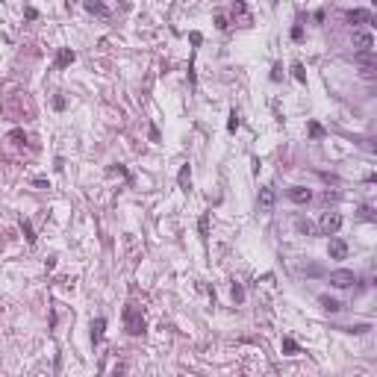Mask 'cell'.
Segmentation results:
<instances>
[{"label":"cell","mask_w":377,"mask_h":377,"mask_svg":"<svg viewBox=\"0 0 377 377\" xmlns=\"http://www.w3.org/2000/svg\"><path fill=\"white\" fill-rule=\"evenodd\" d=\"M121 319H124V327H127L130 336H142L145 333V319H142V310L136 304H127L124 313H121Z\"/></svg>","instance_id":"1"},{"label":"cell","mask_w":377,"mask_h":377,"mask_svg":"<svg viewBox=\"0 0 377 377\" xmlns=\"http://www.w3.org/2000/svg\"><path fill=\"white\" fill-rule=\"evenodd\" d=\"M330 283H333L336 289H348V286L357 283V274L348 271V268H336V271H330Z\"/></svg>","instance_id":"2"},{"label":"cell","mask_w":377,"mask_h":377,"mask_svg":"<svg viewBox=\"0 0 377 377\" xmlns=\"http://www.w3.org/2000/svg\"><path fill=\"white\" fill-rule=\"evenodd\" d=\"M339 227H342V215L339 212H324L321 215V233L324 236H336Z\"/></svg>","instance_id":"3"},{"label":"cell","mask_w":377,"mask_h":377,"mask_svg":"<svg viewBox=\"0 0 377 377\" xmlns=\"http://www.w3.org/2000/svg\"><path fill=\"white\" fill-rule=\"evenodd\" d=\"M354 44H357V53H375L372 32H354Z\"/></svg>","instance_id":"4"},{"label":"cell","mask_w":377,"mask_h":377,"mask_svg":"<svg viewBox=\"0 0 377 377\" xmlns=\"http://www.w3.org/2000/svg\"><path fill=\"white\" fill-rule=\"evenodd\" d=\"M327 254H330V260H345V257H348V245H345V239H330Z\"/></svg>","instance_id":"5"},{"label":"cell","mask_w":377,"mask_h":377,"mask_svg":"<svg viewBox=\"0 0 377 377\" xmlns=\"http://www.w3.org/2000/svg\"><path fill=\"white\" fill-rule=\"evenodd\" d=\"M345 18H348L351 24H375L372 12H366V9H348V12H345Z\"/></svg>","instance_id":"6"},{"label":"cell","mask_w":377,"mask_h":377,"mask_svg":"<svg viewBox=\"0 0 377 377\" xmlns=\"http://www.w3.org/2000/svg\"><path fill=\"white\" fill-rule=\"evenodd\" d=\"M289 201H295V203H310V201H313V192H310L307 186H292V189H289Z\"/></svg>","instance_id":"7"},{"label":"cell","mask_w":377,"mask_h":377,"mask_svg":"<svg viewBox=\"0 0 377 377\" xmlns=\"http://www.w3.org/2000/svg\"><path fill=\"white\" fill-rule=\"evenodd\" d=\"M357 62H360V68H363V74L366 77H375V53H357Z\"/></svg>","instance_id":"8"},{"label":"cell","mask_w":377,"mask_h":377,"mask_svg":"<svg viewBox=\"0 0 377 377\" xmlns=\"http://www.w3.org/2000/svg\"><path fill=\"white\" fill-rule=\"evenodd\" d=\"M274 201H277V192H274L271 186H262V189H260V206H262V209H271Z\"/></svg>","instance_id":"9"},{"label":"cell","mask_w":377,"mask_h":377,"mask_svg":"<svg viewBox=\"0 0 377 377\" xmlns=\"http://www.w3.org/2000/svg\"><path fill=\"white\" fill-rule=\"evenodd\" d=\"M103 330H106V319H94L91 321V345H100Z\"/></svg>","instance_id":"10"},{"label":"cell","mask_w":377,"mask_h":377,"mask_svg":"<svg viewBox=\"0 0 377 377\" xmlns=\"http://www.w3.org/2000/svg\"><path fill=\"white\" fill-rule=\"evenodd\" d=\"M74 62V50L71 47H62L59 53H56V68H68Z\"/></svg>","instance_id":"11"},{"label":"cell","mask_w":377,"mask_h":377,"mask_svg":"<svg viewBox=\"0 0 377 377\" xmlns=\"http://www.w3.org/2000/svg\"><path fill=\"white\" fill-rule=\"evenodd\" d=\"M86 12L106 18V15H109V6H106V3H97V0H88V3H86Z\"/></svg>","instance_id":"12"},{"label":"cell","mask_w":377,"mask_h":377,"mask_svg":"<svg viewBox=\"0 0 377 377\" xmlns=\"http://www.w3.org/2000/svg\"><path fill=\"white\" fill-rule=\"evenodd\" d=\"M177 183H180V189H183V192H189V189H192V171H189V165H183V168H180Z\"/></svg>","instance_id":"13"},{"label":"cell","mask_w":377,"mask_h":377,"mask_svg":"<svg viewBox=\"0 0 377 377\" xmlns=\"http://www.w3.org/2000/svg\"><path fill=\"white\" fill-rule=\"evenodd\" d=\"M319 304L324 307V313H339V310H342V304H339L336 298H330V295H321V298H319Z\"/></svg>","instance_id":"14"},{"label":"cell","mask_w":377,"mask_h":377,"mask_svg":"<svg viewBox=\"0 0 377 377\" xmlns=\"http://www.w3.org/2000/svg\"><path fill=\"white\" fill-rule=\"evenodd\" d=\"M292 74H295V80H298V83H307V71H304V65H301V62H295V65H292Z\"/></svg>","instance_id":"15"},{"label":"cell","mask_w":377,"mask_h":377,"mask_svg":"<svg viewBox=\"0 0 377 377\" xmlns=\"http://www.w3.org/2000/svg\"><path fill=\"white\" fill-rule=\"evenodd\" d=\"M310 136H313V139H324V127H321L319 121H310Z\"/></svg>","instance_id":"16"},{"label":"cell","mask_w":377,"mask_h":377,"mask_svg":"<svg viewBox=\"0 0 377 377\" xmlns=\"http://www.w3.org/2000/svg\"><path fill=\"white\" fill-rule=\"evenodd\" d=\"M21 230H24L27 242H29V245H35V236H32V227H29V221H24V218H21Z\"/></svg>","instance_id":"17"},{"label":"cell","mask_w":377,"mask_h":377,"mask_svg":"<svg viewBox=\"0 0 377 377\" xmlns=\"http://www.w3.org/2000/svg\"><path fill=\"white\" fill-rule=\"evenodd\" d=\"M227 130H230V133H236V130H239V112H236V109L230 112V121H227Z\"/></svg>","instance_id":"18"},{"label":"cell","mask_w":377,"mask_h":377,"mask_svg":"<svg viewBox=\"0 0 377 377\" xmlns=\"http://www.w3.org/2000/svg\"><path fill=\"white\" fill-rule=\"evenodd\" d=\"M295 227H298L301 233H316V227H313L310 221H304V218H298V221H295Z\"/></svg>","instance_id":"19"},{"label":"cell","mask_w":377,"mask_h":377,"mask_svg":"<svg viewBox=\"0 0 377 377\" xmlns=\"http://www.w3.org/2000/svg\"><path fill=\"white\" fill-rule=\"evenodd\" d=\"M283 351H286V354H298V342L286 336V339H283Z\"/></svg>","instance_id":"20"},{"label":"cell","mask_w":377,"mask_h":377,"mask_svg":"<svg viewBox=\"0 0 377 377\" xmlns=\"http://www.w3.org/2000/svg\"><path fill=\"white\" fill-rule=\"evenodd\" d=\"M233 301H236V304H242V301H245V289H242L239 283H233Z\"/></svg>","instance_id":"21"},{"label":"cell","mask_w":377,"mask_h":377,"mask_svg":"<svg viewBox=\"0 0 377 377\" xmlns=\"http://www.w3.org/2000/svg\"><path fill=\"white\" fill-rule=\"evenodd\" d=\"M198 227H201V239H206V233H209V215H203Z\"/></svg>","instance_id":"22"},{"label":"cell","mask_w":377,"mask_h":377,"mask_svg":"<svg viewBox=\"0 0 377 377\" xmlns=\"http://www.w3.org/2000/svg\"><path fill=\"white\" fill-rule=\"evenodd\" d=\"M292 38H295V41H301V38H304V27H301V24H298V27H292Z\"/></svg>","instance_id":"23"},{"label":"cell","mask_w":377,"mask_h":377,"mask_svg":"<svg viewBox=\"0 0 377 377\" xmlns=\"http://www.w3.org/2000/svg\"><path fill=\"white\" fill-rule=\"evenodd\" d=\"M215 24H218V29H227V27H230V24H227V18H224V15H218V18H215Z\"/></svg>","instance_id":"24"},{"label":"cell","mask_w":377,"mask_h":377,"mask_svg":"<svg viewBox=\"0 0 377 377\" xmlns=\"http://www.w3.org/2000/svg\"><path fill=\"white\" fill-rule=\"evenodd\" d=\"M360 215H363L366 221H372V218H375V215H372V206H363V209H360Z\"/></svg>","instance_id":"25"}]
</instances>
